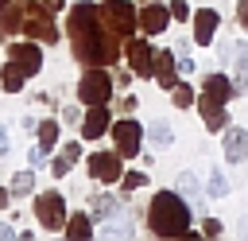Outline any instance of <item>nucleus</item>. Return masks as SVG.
Here are the masks:
<instances>
[{"mask_svg": "<svg viewBox=\"0 0 248 241\" xmlns=\"http://www.w3.org/2000/svg\"><path fill=\"white\" fill-rule=\"evenodd\" d=\"M23 35L39 39V43H58V27H54V12H46L43 4H27V23H23Z\"/></svg>", "mask_w": 248, "mask_h": 241, "instance_id": "nucleus-8", "label": "nucleus"}, {"mask_svg": "<svg viewBox=\"0 0 248 241\" xmlns=\"http://www.w3.org/2000/svg\"><path fill=\"white\" fill-rule=\"evenodd\" d=\"M143 136H147V128H143L136 117H116V120H112V148H116L124 159H136V155H140Z\"/></svg>", "mask_w": 248, "mask_h": 241, "instance_id": "nucleus-6", "label": "nucleus"}, {"mask_svg": "<svg viewBox=\"0 0 248 241\" xmlns=\"http://www.w3.org/2000/svg\"><path fill=\"white\" fill-rule=\"evenodd\" d=\"M155 82L163 89L178 86V51H155Z\"/></svg>", "mask_w": 248, "mask_h": 241, "instance_id": "nucleus-17", "label": "nucleus"}, {"mask_svg": "<svg viewBox=\"0 0 248 241\" xmlns=\"http://www.w3.org/2000/svg\"><path fill=\"white\" fill-rule=\"evenodd\" d=\"M12 152V136H8V128L0 124V155H8Z\"/></svg>", "mask_w": 248, "mask_h": 241, "instance_id": "nucleus-42", "label": "nucleus"}, {"mask_svg": "<svg viewBox=\"0 0 248 241\" xmlns=\"http://www.w3.org/2000/svg\"><path fill=\"white\" fill-rule=\"evenodd\" d=\"M23 82H27V70H23L19 62H12V58H8V62L0 66V86H4V93H19V89H23Z\"/></svg>", "mask_w": 248, "mask_h": 241, "instance_id": "nucleus-20", "label": "nucleus"}, {"mask_svg": "<svg viewBox=\"0 0 248 241\" xmlns=\"http://www.w3.org/2000/svg\"><path fill=\"white\" fill-rule=\"evenodd\" d=\"M194 222V206L190 198L174 187V190H155L151 202H147V229L155 237H190Z\"/></svg>", "mask_w": 248, "mask_h": 241, "instance_id": "nucleus-2", "label": "nucleus"}, {"mask_svg": "<svg viewBox=\"0 0 248 241\" xmlns=\"http://www.w3.org/2000/svg\"><path fill=\"white\" fill-rule=\"evenodd\" d=\"M124 54H128V66L136 70V78H155V47L147 35L124 39Z\"/></svg>", "mask_w": 248, "mask_h": 241, "instance_id": "nucleus-7", "label": "nucleus"}, {"mask_svg": "<svg viewBox=\"0 0 248 241\" xmlns=\"http://www.w3.org/2000/svg\"><path fill=\"white\" fill-rule=\"evenodd\" d=\"M85 163H89V179H97V183H120V179H124V163H128V159L112 148V152H93Z\"/></svg>", "mask_w": 248, "mask_h": 241, "instance_id": "nucleus-9", "label": "nucleus"}, {"mask_svg": "<svg viewBox=\"0 0 248 241\" xmlns=\"http://www.w3.org/2000/svg\"><path fill=\"white\" fill-rule=\"evenodd\" d=\"M97 233H101V237H132V225H120V222H116V225H101Z\"/></svg>", "mask_w": 248, "mask_h": 241, "instance_id": "nucleus-31", "label": "nucleus"}, {"mask_svg": "<svg viewBox=\"0 0 248 241\" xmlns=\"http://www.w3.org/2000/svg\"><path fill=\"white\" fill-rule=\"evenodd\" d=\"M70 167H74L70 159H62V155H54V163H50V175H54V179H62V175H70Z\"/></svg>", "mask_w": 248, "mask_h": 241, "instance_id": "nucleus-33", "label": "nucleus"}, {"mask_svg": "<svg viewBox=\"0 0 248 241\" xmlns=\"http://www.w3.org/2000/svg\"><path fill=\"white\" fill-rule=\"evenodd\" d=\"M174 187H178V190H182V194H186L190 202H194V198L202 194V187H198V175H194V171H178V179H174Z\"/></svg>", "mask_w": 248, "mask_h": 241, "instance_id": "nucleus-27", "label": "nucleus"}, {"mask_svg": "<svg viewBox=\"0 0 248 241\" xmlns=\"http://www.w3.org/2000/svg\"><path fill=\"white\" fill-rule=\"evenodd\" d=\"M112 132V113L108 105H85V117H81V140H97Z\"/></svg>", "mask_w": 248, "mask_h": 241, "instance_id": "nucleus-13", "label": "nucleus"}, {"mask_svg": "<svg viewBox=\"0 0 248 241\" xmlns=\"http://www.w3.org/2000/svg\"><path fill=\"white\" fill-rule=\"evenodd\" d=\"M66 35H70V47H74V58L81 66H112L120 58V47L124 39L112 35L105 23H101V4H89V0H78L66 16Z\"/></svg>", "mask_w": 248, "mask_h": 241, "instance_id": "nucleus-1", "label": "nucleus"}, {"mask_svg": "<svg viewBox=\"0 0 248 241\" xmlns=\"http://www.w3.org/2000/svg\"><path fill=\"white\" fill-rule=\"evenodd\" d=\"M205 194H209V198H225V194H229V179H225V175H221L217 167L209 171V183H205Z\"/></svg>", "mask_w": 248, "mask_h": 241, "instance_id": "nucleus-28", "label": "nucleus"}, {"mask_svg": "<svg viewBox=\"0 0 248 241\" xmlns=\"http://www.w3.org/2000/svg\"><path fill=\"white\" fill-rule=\"evenodd\" d=\"M232 86H236V97L248 93V43H236L232 51Z\"/></svg>", "mask_w": 248, "mask_h": 241, "instance_id": "nucleus-19", "label": "nucleus"}, {"mask_svg": "<svg viewBox=\"0 0 248 241\" xmlns=\"http://www.w3.org/2000/svg\"><path fill=\"white\" fill-rule=\"evenodd\" d=\"M0 89H4V86H0Z\"/></svg>", "mask_w": 248, "mask_h": 241, "instance_id": "nucleus-46", "label": "nucleus"}, {"mask_svg": "<svg viewBox=\"0 0 248 241\" xmlns=\"http://www.w3.org/2000/svg\"><path fill=\"white\" fill-rule=\"evenodd\" d=\"M140 187H147V175H143V171H124V179H120V194L128 198V194L140 190Z\"/></svg>", "mask_w": 248, "mask_h": 241, "instance_id": "nucleus-29", "label": "nucleus"}, {"mask_svg": "<svg viewBox=\"0 0 248 241\" xmlns=\"http://www.w3.org/2000/svg\"><path fill=\"white\" fill-rule=\"evenodd\" d=\"M35 140H39V148H43V152H50V148L58 144V120H50V117H46V120H39Z\"/></svg>", "mask_w": 248, "mask_h": 241, "instance_id": "nucleus-25", "label": "nucleus"}, {"mask_svg": "<svg viewBox=\"0 0 248 241\" xmlns=\"http://www.w3.org/2000/svg\"><path fill=\"white\" fill-rule=\"evenodd\" d=\"M202 89H209V93H217L221 101H232L236 97V86L225 78V74H205V82H202Z\"/></svg>", "mask_w": 248, "mask_h": 241, "instance_id": "nucleus-22", "label": "nucleus"}, {"mask_svg": "<svg viewBox=\"0 0 248 241\" xmlns=\"http://www.w3.org/2000/svg\"><path fill=\"white\" fill-rule=\"evenodd\" d=\"M93 214L89 210H81V214H70V222H66V237H74V241H85V237H93Z\"/></svg>", "mask_w": 248, "mask_h": 241, "instance_id": "nucleus-21", "label": "nucleus"}, {"mask_svg": "<svg viewBox=\"0 0 248 241\" xmlns=\"http://www.w3.org/2000/svg\"><path fill=\"white\" fill-rule=\"evenodd\" d=\"M85 210H89L97 222H112V218L124 210V202H120V194H112V190H93L89 202H85Z\"/></svg>", "mask_w": 248, "mask_h": 241, "instance_id": "nucleus-14", "label": "nucleus"}, {"mask_svg": "<svg viewBox=\"0 0 248 241\" xmlns=\"http://www.w3.org/2000/svg\"><path fill=\"white\" fill-rule=\"evenodd\" d=\"M35 4H43V8H46V12H54V16L66 8V0H35Z\"/></svg>", "mask_w": 248, "mask_h": 241, "instance_id": "nucleus-43", "label": "nucleus"}, {"mask_svg": "<svg viewBox=\"0 0 248 241\" xmlns=\"http://www.w3.org/2000/svg\"><path fill=\"white\" fill-rule=\"evenodd\" d=\"M112 97V78L105 66H85V74L78 78V101L81 105H108Z\"/></svg>", "mask_w": 248, "mask_h": 241, "instance_id": "nucleus-5", "label": "nucleus"}, {"mask_svg": "<svg viewBox=\"0 0 248 241\" xmlns=\"http://www.w3.org/2000/svg\"><path fill=\"white\" fill-rule=\"evenodd\" d=\"M8 4H12V0H0V8H8Z\"/></svg>", "mask_w": 248, "mask_h": 241, "instance_id": "nucleus-45", "label": "nucleus"}, {"mask_svg": "<svg viewBox=\"0 0 248 241\" xmlns=\"http://www.w3.org/2000/svg\"><path fill=\"white\" fill-rule=\"evenodd\" d=\"M170 105H174V109H190V105H198V93H194L186 82H178V86L170 89Z\"/></svg>", "mask_w": 248, "mask_h": 241, "instance_id": "nucleus-26", "label": "nucleus"}, {"mask_svg": "<svg viewBox=\"0 0 248 241\" xmlns=\"http://www.w3.org/2000/svg\"><path fill=\"white\" fill-rule=\"evenodd\" d=\"M81 117H85V113H81L78 105H66V109H62V120H66V124H81Z\"/></svg>", "mask_w": 248, "mask_h": 241, "instance_id": "nucleus-34", "label": "nucleus"}, {"mask_svg": "<svg viewBox=\"0 0 248 241\" xmlns=\"http://www.w3.org/2000/svg\"><path fill=\"white\" fill-rule=\"evenodd\" d=\"M23 23H27V4L12 0L8 8H0V31H4V35H16V31H23Z\"/></svg>", "mask_w": 248, "mask_h": 241, "instance_id": "nucleus-18", "label": "nucleus"}, {"mask_svg": "<svg viewBox=\"0 0 248 241\" xmlns=\"http://www.w3.org/2000/svg\"><path fill=\"white\" fill-rule=\"evenodd\" d=\"M194 70H198V62L190 54H178V74H194Z\"/></svg>", "mask_w": 248, "mask_h": 241, "instance_id": "nucleus-38", "label": "nucleus"}, {"mask_svg": "<svg viewBox=\"0 0 248 241\" xmlns=\"http://www.w3.org/2000/svg\"><path fill=\"white\" fill-rule=\"evenodd\" d=\"M132 78H136V70H120V74H116V86H120V89H128V86H132Z\"/></svg>", "mask_w": 248, "mask_h": 241, "instance_id": "nucleus-41", "label": "nucleus"}, {"mask_svg": "<svg viewBox=\"0 0 248 241\" xmlns=\"http://www.w3.org/2000/svg\"><path fill=\"white\" fill-rule=\"evenodd\" d=\"M170 19H174V12H170V4H143L140 8V31L143 35H163L167 27H170Z\"/></svg>", "mask_w": 248, "mask_h": 241, "instance_id": "nucleus-12", "label": "nucleus"}, {"mask_svg": "<svg viewBox=\"0 0 248 241\" xmlns=\"http://www.w3.org/2000/svg\"><path fill=\"white\" fill-rule=\"evenodd\" d=\"M217 31H221L217 8H198V12H194V39H198L202 47H209V43H217Z\"/></svg>", "mask_w": 248, "mask_h": 241, "instance_id": "nucleus-16", "label": "nucleus"}, {"mask_svg": "<svg viewBox=\"0 0 248 241\" xmlns=\"http://www.w3.org/2000/svg\"><path fill=\"white\" fill-rule=\"evenodd\" d=\"M101 23H105L112 35L132 39L136 27H140V12H136V4H128V0H101Z\"/></svg>", "mask_w": 248, "mask_h": 241, "instance_id": "nucleus-4", "label": "nucleus"}, {"mask_svg": "<svg viewBox=\"0 0 248 241\" xmlns=\"http://www.w3.org/2000/svg\"><path fill=\"white\" fill-rule=\"evenodd\" d=\"M170 12H174V19H194V12H190L186 0H170Z\"/></svg>", "mask_w": 248, "mask_h": 241, "instance_id": "nucleus-32", "label": "nucleus"}, {"mask_svg": "<svg viewBox=\"0 0 248 241\" xmlns=\"http://www.w3.org/2000/svg\"><path fill=\"white\" fill-rule=\"evenodd\" d=\"M12 198H16V194H12V187H0V210H8V206H12Z\"/></svg>", "mask_w": 248, "mask_h": 241, "instance_id": "nucleus-44", "label": "nucleus"}, {"mask_svg": "<svg viewBox=\"0 0 248 241\" xmlns=\"http://www.w3.org/2000/svg\"><path fill=\"white\" fill-rule=\"evenodd\" d=\"M8 187H12V194H16V198H31V190H35V167H27V171H16Z\"/></svg>", "mask_w": 248, "mask_h": 241, "instance_id": "nucleus-24", "label": "nucleus"}, {"mask_svg": "<svg viewBox=\"0 0 248 241\" xmlns=\"http://www.w3.org/2000/svg\"><path fill=\"white\" fill-rule=\"evenodd\" d=\"M147 144H151V148H159V152H163V148H170V144H174V128H170L167 120L147 124Z\"/></svg>", "mask_w": 248, "mask_h": 241, "instance_id": "nucleus-23", "label": "nucleus"}, {"mask_svg": "<svg viewBox=\"0 0 248 241\" xmlns=\"http://www.w3.org/2000/svg\"><path fill=\"white\" fill-rule=\"evenodd\" d=\"M202 222H205V225H202L205 237H221V222H217V218H202Z\"/></svg>", "mask_w": 248, "mask_h": 241, "instance_id": "nucleus-37", "label": "nucleus"}, {"mask_svg": "<svg viewBox=\"0 0 248 241\" xmlns=\"http://www.w3.org/2000/svg\"><path fill=\"white\" fill-rule=\"evenodd\" d=\"M136 105H140V97H128V93H124V97H120V117H132Z\"/></svg>", "mask_w": 248, "mask_h": 241, "instance_id": "nucleus-35", "label": "nucleus"}, {"mask_svg": "<svg viewBox=\"0 0 248 241\" xmlns=\"http://www.w3.org/2000/svg\"><path fill=\"white\" fill-rule=\"evenodd\" d=\"M27 159H31V167L39 171V167H43V159H46V152H43V148L35 144V148H27Z\"/></svg>", "mask_w": 248, "mask_h": 241, "instance_id": "nucleus-36", "label": "nucleus"}, {"mask_svg": "<svg viewBox=\"0 0 248 241\" xmlns=\"http://www.w3.org/2000/svg\"><path fill=\"white\" fill-rule=\"evenodd\" d=\"M62 159H70V163H78L81 159V140H70V144H62V152H58Z\"/></svg>", "mask_w": 248, "mask_h": 241, "instance_id": "nucleus-30", "label": "nucleus"}, {"mask_svg": "<svg viewBox=\"0 0 248 241\" xmlns=\"http://www.w3.org/2000/svg\"><path fill=\"white\" fill-rule=\"evenodd\" d=\"M221 152H225L229 163H244V159H248V128L229 124V128L221 132Z\"/></svg>", "mask_w": 248, "mask_h": 241, "instance_id": "nucleus-15", "label": "nucleus"}, {"mask_svg": "<svg viewBox=\"0 0 248 241\" xmlns=\"http://www.w3.org/2000/svg\"><path fill=\"white\" fill-rule=\"evenodd\" d=\"M236 23L248 31V0H236Z\"/></svg>", "mask_w": 248, "mask_h": 241, "instance_id": "nucleus-39", "label": "nucleus"}, {"mask_svg": "<svg viewBox=\"0 0 248 241\" xmlns=\"http://www.w3.org/2000/svg\"><path fill=\"white\" fill-rule=\"evenodd\" d=\"M8 58L19 62V66L27 70V78H35V74L43 70V43H39V39H12V43H8Z\"/></svg>", "mask_w": 248, "mask_h": 241, "instance_id": "nucleus-10", "label": "nucleus"}, {"mask_svg": "<svg viewBox=\"0 0 248 241\" xmlns=\"http://www.w3.org/2000/svg\"><path fill=\"white\" fill-rule=\"evenodd\" d=\"M229 101H221L217 93H209V89H202L198 93V113H202V124L209 128V132H225L229 128V109H225Z\"/></svg>", "mask_w": 248, "mask_h": 241, "instance_id": "nucleus-11", "label": "nucleus"}, {"mask_svg": "<svg viewBox=\"0 0 248 241\" xmlns=\"http://www.w3.org/2000/svg\"><path fill=\"white\" fill-rule=\"evenodd\" d=\"M190 43H198V39H194V35H190V39L178 35V39H174V51H178V54H190Z\"/></svg>", "mask_w": 248, "mask_h": 241, "instance_id": "nucleus-40", "label": "nucleus"}, {"mask_svg": "<svg viewBox=\"0 0 248 241\" xmlns=\"http://www.w3.org/2000/svg\"><path fill=\"white\" fill-rule=\"evenodd\" d=\"M35 218L43 222V229H46V233H66L70 210H66L62 190H39V194H35Z\"/></svg>", "mask_w": 248, "mask_h": 241, "instance_id": "nucleus-3", "label": "nucleus"}]
</instances>
